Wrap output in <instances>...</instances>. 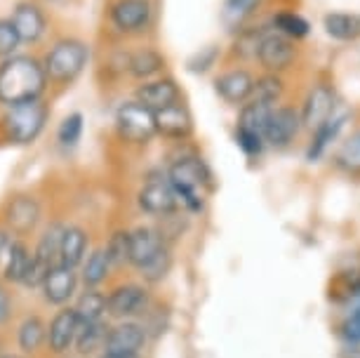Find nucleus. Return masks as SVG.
Listing matches in <instances>:
<instances>
[{"mask_svg": "<svg viewBox=\"0 0 360 358\" xmlns=\"http://www.w3.org/2000/svg\"><path fill=\"white\" fill-rule=\"evenodd\" d=\"M43 62L26 55H15L0 64V104L17 106L43 97L47 87Z\"/></svg>", "mask_w": 360, "mask_h": 358, "instance_id": "1", "label": "nucleus"}, {"mask_svg": "<svg viewBox=\"0 0 360 358\" xmlns=\"http://www.w3.org/2000/svg\"><path fill=\"white\" fill-rule=\"evenodd\" d=\"M169 184L174 186L176 196H179V203L191 212L202 210V203H205V191L210 186V172L207 167L202 165V160L184 156L179 160H174L169 165L167 172Z\"/></svg>", "mask_w": 360, "mask_h": 358, "instance_id": "2", "label": "nucleus"}, {"mask_svg": "<svg viewBox=\"0 0 360 358\" xmlns=\"http://www.w3.org/2000/svg\"><path fill=\"white\" fill-rule=\"evenodd\" d=\"M87 59H90V50H87L83 40L66 38L54 43L52 50L45 55L43 66L47 71V78L54 80V83H71L83 73Z\"/></svg>", "mask_w": 360, "mask_h": 358, "instance_id": "3", "label": "nucleus"}, {"mask_svg": "<svg viewBox=\"0 0 360 358\" xmlns=\"http://www.w3.org/2000/svg\"><path fill=\"white\" fill-rule=\"evenodd\" d=\"M47 113L50 111H47V106L40 99L10 106V111L3 118L8 139L15 141V144H31V141H36L47 123Z\"/></svg>", "mask_w": 360, "mask_h": 358, "instance_id": "4", "label": "nucleus"}, {"mask_svg": "<svg viewBox=\"0 0 360 358\" xmlns=\"http://www.w3.org/2000/svg\"><path fill=\"white\" fill-rule=\"evenodd\" d=\"M115 127H118L120 137L130 144H146L158 132L155 130V113L139 104L137 99L120 104V109L115 111Z\"/></svg>", "mask_w": 360, "mask_h": 358, "instance_id": "5", "label": "nucleus"}, {"mask_svg": "<svg viewBox=\"0 0 360 358\" xmlns=\"http://www.w3.org/2000/svg\"><path fill=\"white\" fill-rule=\"evenodd\" d=\"M139 207L148 215H158V217H169L179 210V196L174 186L169 184L167 177H151L139 191Z\"/></svg>", "mask_w": 360, "mask_h": 358, "instance_id": "6", "label": "nucleus"}, {"mask_svg": "<svg viewBox=\"0 0 360 358\" xmlns=\"http://www.w3.org/2000/svg\"><path fill=\"white\" fill-rule=\"evenodd\" d=\"M257 59L269 73H281L295 62V43L278 31L264 33L259 47H257Z\"/></svg>", "mask_w": 360, "mask_h": 358, "instance_id": "7", "label": "nucleus"}, {"mask_svg": "<svg viewBox=\"0 0 360 358\" xmlns=\"http://www.w3.org/2000/svg\"><path fill=\"white\" fill-rule=\"evenodd\" d=\"M153 10L148 0H118L111 8V22L120 33H139L151 24Z\"/></svg>", "mask_w": 360, "mask_h": 358, "instance_id": "8", "label": "nucleus"}, {"mask_svg": "<svg viewBox=\"0 0 360 358\" xmlns=\"http://www.w3.org/2000/svg\"><path fill=\"white\" fill-rule=\"evenodd\" d=\"M299 127H302V113L295 111L292 106H276L269 116L266 130H264V139L271 146H288L292 139L299 134Z\"/></svg>", "mask_w": 360, "mask_h": 358, "instance_id": "9", "label": "nucleus"}, {"mask_svg": "<svg viewBox=\"0 0 360 358\" xmlns=\"http://www.w3.org/2000/svg\"><path fill=\"white\" fill-rule=\"evenodd\" d=\"M335 92H332L330 85H316L314 90L307 94L302 106V125L309 127V130H316L321 127L325 120H328L332 113H335Z\"/></svg>", "mask_w": 360, "mask_h": 358, "instance_id": "10", "label": "nucleus"}, {"mask_svg": "<svg viewBox=\"0 0 360 358\" xmlns=\"http://www.w3.org/2000/svg\"><path fill=\"white\" fill-rule=\"evenodd\" d=\"M134 97H137L139 104H144L146 109H151L155 113V111L167 109V106H172V104H179L181 92L172 78H158V80H148V83L139 85Z\"/></svg>", "mask_w": 360, "mask_h": 358, "instance_id": "11", "label": "nucleus"}, {"mask_svg": "<svg viewBox=\"0 0 360 358\" xmlns=\"http://www.w3.org/2000/svg\"><path fill=\"white\" fill-rule=\"evenodd\" d=\"M214 90L229 104H248L255 90V78L245 69H233L214 80Z\"/></svg>", "mask_w": 360, "mask_h": 358, "instance_id": "12", "label": "nucleus"}, {"mask_svg": "<svg viewBox=\"0 0 360 358\" xmlns=\"http://www.w3.org/2000/svg\"><path fill=\"white\" fill-rule=\"evenodd\" d=\"M146 307V290L134 283L115 288L111 295L106 297V312L113 319H127L139 312H144Z\"/></svg>", "mask_w": 360, "mask_h": 358, "instance_id": "13", "label": "nucleus"}, {"mask_svg": "<svg viewBox=\"0 0 360 358\" xmlns=\"http://www.w3.org/2000/svg\"><path fill=\"white\" fill-rule=\"evenodd\" d=\"M40 219V205L33 196H15L5 207V222L15 234L24 236L36 229Z\"/></svg>", "mask_w": 360, "mask_h": 358, "instance_id": "14", "label": "nucleus"}, {"mask_svg": "<svg viewBox=\"0 0 360 358\" xmlns=\"http://www.w3.org/2000/svg\"><path fill=\"white\" fill-rule=\"evenodd\" d=\"M80 330V319L76 314V309H62L50 323V330H47V342H50V349L54 354H64V351L71 349V344L76 342Z\"/></svg>", "mask_w": 360, "mask_h": 358, "instance_id": "15", "label": "nucleus"}, {"mask_svg": "<svg viewBox=\"0 0 360 358\" xmlns=\"http://www.w3.org/2000/svg\"><path fill=\"white\" fill-rule=\"evenodd\" d=\"M155 130L167 139H186L193 132V118L186 106L172 104L162 111H155Z\"/></svg>", "mask_w": 360, "mask_h": 358, "instance_id": "16", "label": "nucleus"}, {"mask_svg": "<svg viewBox=\"0 0 360 358\" xmlns=\"http://www.w3.org/2000/svg\"><path fill=\"white\" fill-rule=\"evenodd\" d=\"M162 248H165V241H162L160 231H155L151 226L134 229L130 236V264L141 269L144 264H148Z\"/></svg>", "mask_w": 360, "mask_h": 358, "instance_id": "17", "label": "nucleus"}, {"mask_svg": "<svg viewBox=\"0 0 360 358\" xmlns=\"http://www.w3.org/2000/svg\"><path fill=\"white\" fill-rule=\"evenodd\" d=\"M146 344V330L137 323H120L113 330H108L106 337V351L113 354H139Z\"/></svg>", "mask_w": 360, "mask_h": 358, "instance_id": "18", "label": "nucleus"}, {"mask_svg": "<svg viewBox=\"0 0 360 358\" xmlns=\"http://www.w3.org/2000/svg\"><path fill=\"white\" fill-rule=\"evenodd\" d=\"M76 274H73L71 267L64 264H54L52 271L47 274V279L43 283V293L45 300L50 304H64L69 302L73 293H76Z\"/></svg>", "mask_w": 360, "mask_h": 358, "instance_id": "19", "label": "nucleus"}, {"mask_svg": "<svg viewBox=\"0 0 360 358\" xmlns=\"http://www.w3.org/2000/svg\"><path fill=\"white\" fill-rule=\"evenodd\" d=\"M12 24L17 26L22 43H36L45 33V15L38 5L22 3L12 12Z\"/></svg>", "mask_w": 360, "mask_h": 358, "instance_id": "20", "label": "nucleus"}, {"mask_svg": "<svg viewBox=\"0 0 360 358\" xmlns=\"http://www.w3.org/2000/svg\"><path fill=\"white\" fill-rule=\"evenodd\" d=\"M346 113H332V116L325 120L321 127H316L314 130V139H311V146L307 151V158L309 160H318L325 153V148H328L332 141L337 139V134L342 132V127L346 123Z\"/></svg>", "mask_w": 360, "mask_h": 358, "instance_id": "21", "label": "nucleus"}, {"mask_svg": "<svg viewBox=\"0 0 360 358\" xmlns=\"http://www.w3.org/2000/svg\"><path fill=\"white\" fill-rule=\"evenodd\" d=\"M87 250V234L80 226H69L64 229L62 238V250H59V264L76 269L85 257Z\"/></svg>", "mask_w": 360, "mask_h": 358, "instance_id": "22", "label": "nucleus"}, {"mask_svg": "<svg viewBox=\"0 0 360 358\" xmlns=\"http://www.w3.org/2000/svg\"><path fill=\"white\" fill-rule=\"evenodd\" d=\"M328 36L337 40H356L360 38V17L346 15V12H332L323 19Z\"/></svg>", "mask_w": 360, "mask_h": 358, "instance_id": "23", "label": "nucleus"}, {"mask_svg": "<svg viewBox=\"0 0 360 358\" xmlns=\"http://www.w3.org/2000/svg\"><path fill=\"white\" fill-rule=\"evenodd\" d=\"M283 92H285V85H283L281 76H278V73H266V76L255 80V90H252V97H250V101L276 109V104L281 101Z\"/></svg>", "mask_w": 360, "mask_h": 358, "instance_id": "24", "label": "nucleus"}, {"mask_svg": "<svg viewBox=\"0 0 360 358\" xmlns=\"http://www.w3.org/2000/svg\"><path fill=\"white\" fill-rule=\"evenodd\" d=\"M162 66H165V59H162L160 52H155V50H139V52H134L130 57V62H127V69H130L132 76L139 80L158 76L162 71Z\"/></svg>", "mask_w": 360, "mask_h": 358, "instance_id": "25", "label": "nucleus"}, {"mask_svg": "<svg viewBox=\"0 0 360 358\" xmlns=\"http://www.w3.org/2000/svg\"><path fill=\"white\" fill-rule=\"evenodd\" d=\"M33 255L26 250L24 243H12L8 257H5V279L12 283H24L26 274L31 269Z\"/></svg>", "mask_w": 360, "mask_h": 358, "instance_id": "26", "label": "nucleus"}, {"mask_svg": "<svg viewBox=\"0 0 360 358\" xmlns=\"http://www.w3.org/2000/svg\"><path fill=\"white\" fill-rule=\"evenodd\" d=\"M76 314L80 323H94V321H101V316L106 314V297L97 293L94 288L85 290L83 295H80V300L76 307Z\"/></svg>", "mask_w": 360, "mask_h": 358, "instance_id": "27", "label": "nucleus"}, {"mask_svg": "<svg viewBox=\"0 0 360 358\" xmlns=\"http://www.w3.org/2000/svg\"><path fill=\"white\" fill-rule=\"evenodd\" d=\"M271 24H274V31L283 33V36L290 40L307 38L311 31L309 22L302 15H297V12H278V15L271 19Z\"/></svg>", "mask_w": 360, "mask_h": 358, "instance_id": "28", "label": "nucleus"}, {"mask_svg": "<svg viewBox=\"0 0 360 358\" xmlns=\"http://www.w3.org/2000/svg\"><path fill=\"white\" fill-rule=\"evenodd\" d=\"M106 328L101 321H94V323H80V330H78V337H76V347L80 354H92L97 351L99 347H106Z\"/></svg>", "mask_w": 360, "mask_h": 358, "instance_id": "29", "label": "nucleus"}, {"mask_svg": "<svg viewBox=\"0 0 360 358\" xmlns=\"http://www.w3.org/2000/svg\"><path fill=\"white\" fill-rule=\"evenodd\" d=\"M108 269H111V260H108L106 250H94L90 257H87L85 269H83V281H85V286L97 288L99 283L106 279Z\"/></svg>", "mask_w": 360, "mask_h": 358, "instance_id": "30", "label": "nucleus"}, {"mask_svg": "<svg viewBox=\"0 0 360 358\" xmlns=\"http://www.w3.org/2000/svg\"><path fill=\"white\" fill-rule=\"evenodd\" d=\"M62 238H64V226L54 224L45 231V236L40 238L38 248H36V257L43 260L45 264L54 267L52 262L54 257H59V250H62Z\"/></svg>", "mask_w": 360, "mask_h": 358, "instance_id": "31", "label": "nucleus"}, {"mask_svg": "<svg viewBox=\"0 0 360 358\" xmlns=\"http://www.w3.org/2000/svg\"><path fill=\"white\" fill-rule=\"evenodd\" d=\"M259 3L262 0H226L224 3V22L229 26H243L255 15Z\"/></svg>", "mask_w": 360, "mask_h": 358, "instance_id": "32", "label": "nucleus"}, {"mask_svg": "<svg viewBox=\"0 0 360 358\" xmlns=\"http://www.w3.org/2000/svg\"><path fill=\"white\" fill-rule=\"evenodd\" d=\"M45 326L43 321L38 319V316H31V319H26L22 323V328H19V347H22L24 351H36L40 344H43L45 340Z\"/></svg>", "mask_w": 360, "mask_h": 358, "instance_id": "33", "label": "nucleus"}, {"mask_svg": "<svg viewBox=\"0 0 360 358\" xmlns=\"http://www.w3.org/2000/svg\"><path fill=\"white\" fill-rule=\"evenodd\" d=\"M130 236L132 231H115L111 238H108L106 255L113 267H120V264H125V262H130Z\"/></svg>", "mask_w": 360, "mask_h": 358, "instance_id": "34", "label": "nucleus"}, {"mask_svg": "<svg viewBox=\"0 0 360 358\" xmlns=\"http://www.w3.org/2000/svg\"><path fill=\"white\" fill-rule=\"evenodd\" d=\"M169 267H172V255H169L167 248H162L160 252L155 255L151 262H148V264H144L139 269V271L148 283H158V281H162L167 276Z\"/></svg>", "mask_w": 360, "mask_h": 358, "instance_id": "35", "label": "nucleus"}, {"mask_svg": "<svg viewBox=\"0 0 360 358\" xmlns=\"http://www.w3.org/2000/svg\"><path fill=\"white\" fill-rule=\"evenodd\" d=\"M19 43H22V38H19V31L12 24V19H0V59L15 57Z\"/></svg>", "mask_w": 360, "mask_h": 358, "instance_id": "36", "label": "nucleus"}, {"mask_svg": "<svg viewBox=\"0 0 360 358\" xmlns=\"http://www.w3.org/2000/svg\"><path fill=\"white\" fill-rule=\"evenodd\" d=\"M337 163L344 170L360 172V132H356L349 141H344V146L337 153Z\"/></svg>", "mask_w": 360, "mask_h": 358, "instance_id": "37", "label": "nucleus"}, {"mask_svg": "<svg viewBox=\"0 0 360 358\" xmlns=\"http://www.w3.org/2000/svg\"><path fill=\"white\" fill-rule=\"evenodd\" d=\"M80 134H83V116L80 113H69L62 125H59L57 137L64 146H76L80 141Z\"/></svg>", "mask_w": 360, "mask_h": 358, "instance_id": "38", "label": "nucleus"}, {"mask_svg": "<svg viewBox=\"0 0 360 358\" xmlns=\"http://www.w3.org/2000/svg\"><path fill=\"white\" fill-rule=\"evenodd\" d=\"M236 141H238V146H240L243 151L248 153V156H259L264 144H266L264 134L252 132V130H248V127H240V125L236 127Z\"/></svg>", "mask_w": 360, "mask_h": 358, "instance_id": "39", "label": "nucleus"}, {"mask_svg": "<svg viewBox=\"0 0 360 358\" xmlns=\"http://www.w3.org/2000/svg\"><path fill=\"white\" fill-rule=\"evenodd\" d=\"M342 330H344V337L346 340H351V342H360V307L353 312L349 319L344 321V326H342Z\"/></svg>", "mask_w": 360, "mask_h": 358, "instance_id": "40", "label": "nucleus"}, {"mask_svg": "<svg viewBox=\"0 0 360 358\" xmlns=\"http://www.w3.org/2000/svg\"><path fill=\"white\" fill-rule=\"evenodd\" d=\"M10 312H12V307H10V297L5 290H0V323H5L10 319Z\"/></svg>", "mask_w": 360, "mask_h": 358, "instance_id": "41", "label": "nucleus"}, {"mask_svg": "<svg viewBox=\"0 0 360 358\" xmlns=\"http://www.w3.org/2000/svg\"><path fill=\"white\" fill-rule=\"evenodd\" d=\"M12 243H15V241H12L8 234L0 231V257H8V252H10Z\"/></svg>", "mask_w": 360, "mask_h": 358, "instance_id": "42", "label": "nucleus"}, {"mask_svg": "<svg viewBox=\"0 0 360 358\" xmlns=\"http://www.w3.org/2000/svg\"><path fill=\"white\" fill-rule=\"evenodd\" d=\"M101 358H139L137 354H113V351H104Z\"/></svg>", "mask_w": 360, "mask_h": 358, "instance_id": "43", "label": "nucleus"}, {"mask_svg": "<svg viewBox=\"0 0 360 358\" xmlns=\"http://www.w3.org/2000/svg\"><path fill=\"white\" fill-rule=\"evenodd\" d=\"M5 358H22V356H5Z\"/></svg>", "mask_w": 360, "mask_h": 358, "instance_id": "44", "label": "nucleus"}]
</instances>
